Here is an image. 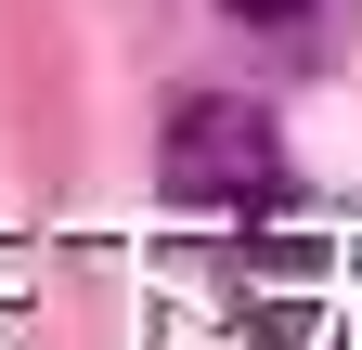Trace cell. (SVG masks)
Here are the masks:
<instances>
[{
  "instance_id": "2",
  "label": "cell",
  "mask_w": 362,
  "mask_h": 350,
  "mask_svg": "<svg viewBox=\"0 0 362 350\" xmlns=\"http://www.w3.org/2000/svg\"><path fill=\"white\" fill-rule=\"evenodd\" d=\"M220 13H246V26H298L310 0H220Z\"/></svg>"
},
{
  "instance_id": "1",
  "label": "cell",
  "mask_w": 362,
  "mask_h": 350,
  "mask_svg": "<svg viewBox=\"0 0 362 350\" xmlns=\"http://www.w3.org/2000/svg\"><path fill=\"white\" fill-rule=\"evenodd\" d=\"M156 182H168V208H220V221H246V208H285V143H272L259 104L194 91V104L168 117V143H156Z\"/></svg>"
}]
</instances>
